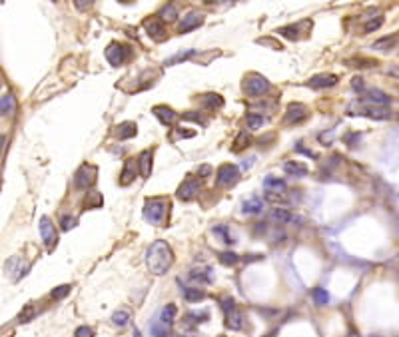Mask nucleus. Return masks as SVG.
Listing matches in <instances>:
<instances>
[{"label":"nucleus","mask_w":399,"mask_h":337,"mask_svg":"<svg viewBox=\"0 0 399 337\" xmlns=\"http://www.w3.org/2000/svg\"><path fill=\"white\" fill-rule=\"evenodd\" d=\"M146 264H148V269L154 275H164V273H168V269L174 264V251H172V247L162 240L154 241L148 247Z\"/></svg>","instance_id":"1"},{"label":"nucleus","mask_w":399,"mask_h":337,"mask_svg":"<svg viewBox=\"0 0 399 337\" xmlns=\"http://www.w3.org/2000/svg\"><path fill=\"white\" fill-rule=\"evenodd\" d=\"M168 210V200L166 198H148L144 204V217L150 223H162Z\"/></svg>","instance_id":"2"},{"label":"nucleus","mask_w":399,"mask_h":337,"mask_svg":"<svg viewBox=\"0 0 399 337\" xmlns=\"http://www.w3.org/2000/svg\"><path fill=\"white\" fill-rule=\"evenodd\" d=\"M244 90L248 96H263L270 92V82L261 74H248L244 80Z\"/></svg>","instance_id":"3"},{"label":"nucleus","mask_w":399,"mask_h":337,"mask_svg":"<svg viewBox=\"0 0 399 337\" xmlns=\"http://www.w3.org/2000/svg\"><path fill=\"white\" fill-rule=\"evenodd\" d=\"M237 180H240V170L232 164H224L216 172V184L220 188H230V186L237 184Z\"/></svg>","instance_id":"4"},{"label":"nucleus","mask_w":399,"mask_h":337,"mask_svg":"<svg viewBox=\"0 0 399 337\" xmlns=\"http://www.w3.org/2000/svg\"><path fill=\"white\" fill-rule=\"evenodd\" d=\"M96 176H98V168L92 166V164H84V166H80L78 172H76L74 184H76V188L86 190V188H90L96 182Z\"/></svg>","instance_id":"5"},{"label":"nucleus","mask_w":399,"mask_h":337,"mask_svg":"<svg viewBox=\"0 0 399 337\" xmlns=\"http://www.w3.org/2000/svg\"><path fill=\"white\" fill-rule=\"evenodd\" d=\"M38 230H40V238L44 241V245L48 249H52L58 241V232H56V226L52 223V219L48 216H42L38 221Z\"/></svg>","instance_id":"6"},{"label":"nucleus","mask_w":399,"mask_h":337,"mask_svg":"<svg viewBox=\"0 0 399 337\" xmlns=\"http://www.w3.org/2000/svg\"><path fill=\"white\" fill-rule=\"evenodd\" d=\"M355 116H363V118H371V120H389L391 118V110L387 106H371V104H363L357 108Z\"/></svg>","instance_id":"7"},{"label":"nucleus","mask_w":399,"mask_h":337,"mask_svg":"<svg viewBox=\"0 0 399 337\" xmlns=\"http://www.w3.org/2000/svg\"><path fill=\"white\" fill-rule=\"evenodd\" d=\"M106 58L112 66H122L128 58H130V48L126 44H120V42H112L108 44L106 48Z\"/></svg>","instance_id":"8"},{"label":"nucleus","mask_w":399,"mask_h":337,"mask_svg":"<svg viewBox=\"0 0 399 337\" xmlns=\"http://www.w3.org/2000/svg\"><path fill=\"white\" fill-rule=\"evenodd\" d=\"M307 118V108L300 102H291L283 114V122L285 124H300Z\"/></svg>","instance_id":"9"},{"label":"nucleus","mask_w":399,"mask_h":337,"mask_svg":"<svg viewBox=\"0 0 399 337\" xmlns=\"http://www.w3.org/2000/svg\"><path fill=\"white\" fill-rule=\"evenodd\" d=\"M361 102H367V104H371V106H387L389 102H391V98L387 96L385 92H381V90H377V88H369V90H363L361 92V98H359Z\"/></svg>","instance_id":"10"},{"label":"nucleus","mask_w":399,"mask_h":337,"mask_svg":"<svg viewBox=\"0 0 399 337\" xmlns=\"http://www.w3.org/2000/svg\"><path fill=\"white\" fill-rule=\"evenodd\" d=\"M200 188H202V184H200V180H196V178H188L180 188H178V198L180 200H184V202H190V200H194L198 193H200Z\"/></svg>","instance_id":"11"},{"label":"nucleus","mask_w":399,"mask_h":337,"mask_svg":"<svg viewBox=\"0 0 399 337\" xmlns=\"http://www.w3.org/2000/svg\"><path fill=\"white\" fill-rule=\"evenodd\" d=\"M339 82V78L335 74H315L307 80V86L309 88H315V90H322V88H331Z\"/></svg>","instance_id":"12"},{"label":"nucleus","mask_w":399,"mask_h":337,"mask_svg":"<svg viewBox=\"0 0 399 337\" xmlns=\"http://www.w3.org/2000/svg\"><path fill=\"white\" fill-rule=\"evenodd\" d=\"M144 28L148 30V34L152 36V38H156V40H162L166 36V28H164V22L160 20V18H148L146 22H144Z\"/></svg>","instance_id":"13"},{"label":"nucleus","mask_w":399,"mask_h":337,"mask_svg":"<svg viewBox=\"0 0 399 337\" xmlns=\"http://www.w3.org/2000/svg\"><path fill=\"white\" fill-rule=\"evenodd\" d=\"M202 22H204V14H200V12H188V14L182 18V22H180V32H182V34H184V32H190V30L198 28Z\"/></svg>","instance_id":"14"},{"label":"nucleus","mask_w":399,"mask_h":337,"mask_svg":"<svg viewBox=\"0 0 399 337\" xmlns=\"http://www.w3.org/2000/svg\"><path fill=\"white\" fill-rule=\"evenodd\" d=\"M138 172H140V168H138V162H136V160H126L124 172H122V176H120V184H122V186H128V184L136 178Z\"/></svg>","instance_id":"15"},{"label":"nucleus","mask_w":399,"mask_h":337,"mask_svg":"<svg viewBox=\"0 0 399 337\" xmlns=\"http://www.w3.org/2000/svg\"><path fill=\"white\" fill-rule=\"evenodd\" d=\"M136 132H138V126L134 122H122V124H118L116 128H114V134H116V138H120V140L134 138Z\"/></svg>","instance_id":"16"},{"label":"nucleus","mask_w":399,"mask_h":337,"mask_svg":"<svg viewBox=\"0 0 399 337\" xmlns=\"http://www.w3.org/2000/svg\"><path fill=\"white\" fill-rule=\"evenodd\" d=\"M152 112H154V116L162 122V124H166V126L174 124V120L178 118V114H176L170 106H154V110H152Z\"/></svg>","instance_id":"17"},{"label":"nucleus","mask_w":399,"mask_h":337,"mask_svg":"<svg viewBox=\"0 0 399 337\" xmlns=\"http://www.w3.org/2000/svg\"><path fill=\"white\" fill-rule=\"evenodd\" d=\"M138 168H140L142 178H150V174H152V150H144L138 156Z\"/></svg>","instance_id":"18"},{"label":"nucleus","mask_w":399,"mask_h":337,"mask_svg":"<svg viewBox=\"0 0 399 337\" xmlns=\"http://www.w3.org/2000/svg\"><path fill=\"white\" fill-rule=\"evenodd\" d=\"M263 188H265V192L268 193H282L285 192V182L280 180V178H276V176H268L265 180H263Z\"/></svg>","instance_id":"19"},{"label":"nucleus","mask_w":399,"mask_h":337,"mask_svg":"<svg viewBox=\"0 0 399 337\" xmlns=\"http://www.w3.org/2000/svg\"><path fill=\"white\" fill-rule=\"evenodd\" d=\"M283 172L285 174H289V176H296V178H302V176H307V166L302 164V162H291V160H287V162H283Z\"/></svg>","instance_id":"20"},{"label":"nucleus","mask_w":399,"mask_h":337,"mask_svg":"<svg viewBox=\"0 0 399 337\" xmlns=\"http://www.w3.org/2000/svg\"><path fill=\"white\" fill-rule=\"evenodd\" d=\"M16 112V100L12 94H4L2 100H0V114L4 116V118H8V116H12Z\"/></svg>","instance_id":"21"},{"label":"nucleus","mask_w":399,"mask_h":337,"mask_svg":"<svg viewBox=\"0 0 399 337\" xmlns=\"http://www.w3.org/2000/svg\"><path fill=\"white\" fill-rule=\"evenodd\" d=\"M399 42V32L397 34H393V36H385V38H379L374 42V48L376 50H381V52H387V50H391L395 44Z\"/></svg>","instance_id":"22"},{"label":"nucleus","mask_w":399,"mask_h":337,"mask_svg":"<svg viewBox=\"0 0 399 337\" xmlns=\"http://www.w3.org/2000/svg\"><path fill=\"white\" fill-rule=\"evenodd\" d=\"M158 18H160L162 22H174V20L178 18V8H176L174 4H164V6L160 8V12H158Z\"/></svg>","instance_id":"23"},{"label":"nucleus","mask_w":399,"mask_h":337,"mask_svg":"<svg viewBox=\"0 0 399 337\" xmlns=\"http://www.w3.org/2000/svg\"><path fill=\"white\" fill-rule=\"evenodd\" d=\"M226 325L232 331H240L242 329V313L237 310H232L230 313H226Z\"/></svg>","instance_id":"24"},{"label":"nucleus","mask_w":399,"mask_h":337,"mask_svg":"<svg viewBox=\"0 0 399 337\" xmlns=\"http://www.w3.org/2000/svg\"><path fill=\"white\" fill-rule=\"evenodd\" d=\"M242 210H244V214H259L261 210H263V202L259 200V198H252V200H248V202H244V206H242Z\"/></svg>","instance_id":"25"},{"label":"nucleus","mask_w":399,"mask_h":337,"mask_svg":"<svg viewBox=\"0 0 399 337\" xmlns=\"http://www.w3.org/2000/svg\"><path fill=\"white\" fill-rule=\"evenodd\" d=\"M110 321H112V325H116V327H126V325L130 323V312H126V310H118V312L112 313Z\"/></svg>","instance_id":"26"},{"label":"nucleus","mask_w":399,"mask_h":337,"mask_svg":"<svg viewBox=\"0 0 399 337\" xmlns=\"http://www.w3.org/2000/svg\"><path fill=\"white\" fill-rule=\"evenodd\" d=\"M176 313H178L176 305H174V303H168L164 310H162V313H160V321L170 327V325L174 323V319H176Z\"/></svg>","instance_id":"27"},{"label":"nucleus","mask_w":399,"mask_h":337,"mask_svg":"<svg viewBox=\"0 0 399 337\" xmlns=\"http://www.w3.org/2000/svg\"><path fill=\"white\" fill-rule=\"evenodd\" d=\"M202 104L206 106V108H210V110H216V108H222L224 106V98L220 96V94H206V96L202 98Z\"/></svg>","instance_id":"28"},{"label":"nucleus","mask_w":399,"mask_h":337,"mask_svg":"<svg viewBox=\"0 0 399 337\" xmlns=\"http://www.w3.org/2000/svg\"><path fill=\"white\" fill-rule=\"evenodd\" d=\"M365 20V24H363V32H376L379 30L383 22H385V18H383V14H377L374 18H363Z\"/></svg>","instance_id":"29"},{"label":"nucleus","mask_w":399,"mask_h":337,"mask_svg":"<svg viewBox=\"0 0 399 337\" xmlns=\"http://www.w3.org/2000/svg\"><path fill=\"white\" fill-rule=\"evenodd\" d=\"M272 219L278 221V223H289V221H294V216L285 208H274L272 210Z\"/></svg>","instance_id":"30"},{"label":"nucleus","mask_w":399,"mask_h":337,"mask_svg":"<svg viewBox=\"0 0 399 337\" xmlns=\"http://www.w3.org/2000/svg\"><path fill=\"white\" fill-rule=\"evenodd\" d=\"M182 295H184V299L190 301V303H194V301H202V299L206 297V293L198 288H186L184 291H182Z\"/></svg>","instance_id":"31"},{"label":"nucleus","mask_w":399,"mask_h":337,"mask_svg":"<svg viewBox=\"0 0 399 337\" xmlns=\"http://www.w3.org/2000/svg\"><path fill=\"white\" fill-rule=\"evenodd\" d=\"M265 124V118L261 116V114H248L246 116V126H248V130H259L261 126Z\"/></svg>","instance_id":"32"},{"label":"nucleus","mask_w":399,"mask_h":337,"mask_svg":"<svg viewBox=\"0 0 399 337\" xmlns=\"http://www.w3.org/2000/svg\"><path fill=\"white\" fill-rule=\"evenodd\" d=\"M311 297H313V301H315L317 305H328V303H329V293L326 291V289H322V288L313 289Z\"/></svg>","instance_id":"33"},{"label":"nucleus","mask_w":399,"mask_h":337,"mask_svg":"<svg viewBox=\"0 0 399 337\" xmlns=\"http://www.w3.org/2000/svg\"><path fill=\"white\" fill-rule=\"evenodd\" d=\"M240 262V256L234 251H222L220 254V264L222 265H234Z\"/></svg>","instance_id":"34"},{"label":"nucleus","mask_w":399,"mask_h":337,"mask_svg":"<svg viewBox=\"0 0 399 337\" xmlns=\"http://www.w3.org/2000/svg\"><path fill=\"white\" fill-rule=\"evenodd\" d=\"M348 64H352L353 68H371L376 66V60H369V58H353V60H348Z\"/></svg>","instance_id":"35"},{"label":"nucleus","mask_w":399,"mask_h":337,"mask_svg":"<svg viewBox=\"0 0 399 337\" xmlns=\"http://www.w3.org/2000/svg\"><path fill=\"white\" fill-rule=\"evenodd\" d=\"M182 118H184V120L196 122V124H200V126H208V120H206L200 112H184V114H182Z\"/></svg>","instance_id":"36"},{"label":"nucleus","mask_w":399,"mask_h":337,"mask_svg":"<svg viewBox=\"0 0 399 337\" xmlns=\"http://www.w3.org/2000/svg\"><path fill=\"white\" fill-rule=\"evenodd\" d=\"M34 315H36V307H34V305H26L22 312H20V315H18V321H20V323H28Z\"/></svg>","instance_id":"37"},{"label":"nucleus","mask_w":399,"mask_h":337,"mask_svg":"<svg viewBox=\"0 0 399 337\" xmlns=\"http://www.w3.org/2000/svg\"><path fill=\"white\" fill-rule=\"evenodd\" d=\"M278 34H282L283 38H287V40H296L298 38V26H283L278 30Z\"/></svg>","instance_id":"38"},{"label":"nucleus","mask_w":399,"mask_h":337,"mask_svg":"<svg viewBox=\"0 0 399 337\" xmlns=\"http://www.w3.org/2000/svg\"><path fill=\"white\" fill-rule=\"evenodd\" d=\"M70 286H58V288L52 289V293H50V297L52 299H62V297H66L68 293H70Z\"/></svg>","instance_id":"39"},{"label":"nucleus","mask_w":399,"mask_h":337,"mask_svg":"<svg viewBox=\"0 0 399 337\" xmlns=\"http://www.w3.org/2000/svg\"><path fill=\"white\" fill-rule=\"evenodd\" d=\"M74 337H94V329L88 327V325H80V327L74 331Z\"/></svg>","instance_id":"40"},{"label":"nucleus","mask_w":399,"mask_h":337,"mask_svg":"<svg viewBox=\"0 0 399 337\" xmlns=\"http://www.w3.org/2000/svg\"><path fill=\"white\" fill-rule=\"evenodd\" d=\"M214 234L220 236V238L224 240V243H232V238L228 236V230H226L224 226H216V228H214Z\"/></svg>","instance_id":"41"},{"label":"nucleus","mask_w":399,"mask_h":337,"mask_svg":"<svg viewBox=\"0 0 399 337\" xmlns=\"http://www.w3.org/2000/svg\"><path fill=\"white\" fill-rule=\"evenodd\" d=\"M248 142H250L248 134H246V132H244V134H240V136H237V140H235V144H234V150L235 152H240L242 148H246V146H248Z\"/></svg>","instance_id":"42"},{"label":"nucleus","mask_w":399,"mask_h":337,"mask_svg":"<svg viewBox=\"0 0 399 337\" xmlns=\"http://www.w3.org/2000/svg\"><path fill=\"white\" fill-rule=\"evenodd\" d=\"M60 226H62V230H64V232H68V230H72V228L76 226V217L64 216L62 219H60Z\"/></svg>","instance_id":"43"},{"label":"nucleus","mask_w":399,"mask_h":337,"mask_svg":"<svg viewBox=\"0 0 399 337\" xmlns=\"http://www.w3.org/2000/svg\"><path fill=\"white\" fill-rule=\"evenodd\" d=\"M186 319H196V323H202V321H206L208 319V313L202 312V313H188L186 315Z\"/></svg>","instance_id":"44"},{"label":"nucleus","mask_w":399,"mask_h":337,"mask_svg":"<svg viewBox=\"0 0 399 337\" xmlns=\"http://www.w3.org/2000/svg\"><path fill=\"white\" fill-rule=\"evenodd\" d=\"M352 88L355 90V92H363V88H365V84H363V78H353L352 80Z\"/></svg>","instance_id":"45"},{"label":"nucleus","mask_w":399,"mask_h":337,"mask_svg":"<svg viewBox=\"0 0 399 337\" xmlns=\"http://www.w3.org/2000/svg\"><path fill=\"white\" fill-rule=\"evenodd\" d=\"M387 74H389V76H393V78H397V80H399V66H391V68L387 70Z\"/></svg>","instance_id":"46"},{"label":"nucleus","mask_w":399,"mask_h":337,"mask_svg":"<svg viewBox=\"0 0 399 337\" xmlns=\"http://www.w3.org/2000/svg\"><path fill=\"white\" fill-rule=\"evenodd\" d=\"M76 8L84 10V8H90V4H86V0H76Z\"/></svg>","instance_id":"47"},{"label":"nucleus","mask_w":399,"mask_h":337,"mask_svg":"<svg viewBox=\"0 0 399 337\" xmlns=\"http://www.w3.org/2000/svg\"><path fill=\"white\" fill-rule=\"evenodd\" d=\"M210 172H211L210 166H202V168H200V174H202V176H208Z\"/></svg>","instance_id":"48"},{"label":"nucleus","mask_w":399,"mask_h":337,"mask_svg":"<svg viewBox=\"0 0 399 337\" xmlns=\"http://www.w3.org/2000/svg\"><path fill=\"white\" fill-rule=\"evenodd\" d=\"M134 337H142V333L138 331V329H134Z\"/></svg>","instance_id":"49"}]
</instances>
